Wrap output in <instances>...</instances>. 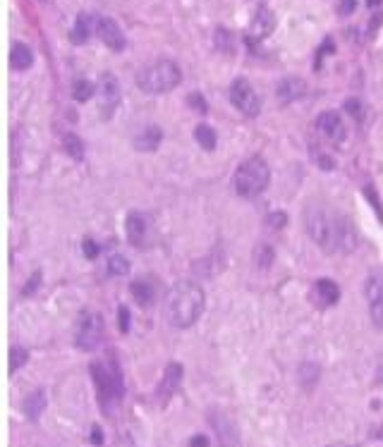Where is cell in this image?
Wrapping results in <instances>:
<instances>
[{
    "mask_svg": "<svg viewBox=\"0 0 383 447\" xmlns=\"http://www.w3.org/2000/svg\"><path fill=\"white\" fill-rule=\"evenodd\" d=\"M98 96H101V117L108 120L120 103V84L110 72H103L98 77Z\"/></svg>",
    "mask_w": 383,
    "mask_h": 447,
    "instance_id": "obj_11",
    "label": "cell"
},
{
    "mask_svg": "<svg viewBox=\"0 0 383 447\" xmlns=\"http://www.w3.org/2000/svg\"><path fill=\"white\" fill-rule=\"evenodd\" d=\"M91 37V17L86 15V13H82L79 17H77V22H74V27H72V32H70V41L72 44H86Z\"/></svg>",
    "mask_w": 383,
    "mask_h": 447,
    "instance_id": "obj_21",
    "label": "cell"
},
{
    "mask_svg": "<svg viewBox=\"0 0 383 447\" xmlns=\"http://www.w3.org/2000/svg\"><path fill=\"white\" fill-rule=\"evenodd\" d=\"M268 182H271V170L261 156H252L242 160L233 177L235 192L242 196V199H254V196L264 194Z\"/></svg>",
    "mask_w": 383,
    "mask_h": 447,
    "instance_id": "obj_5",
    "label": "cell"
},
{
    "mask_svg": "<svg viewBox=\"0 0 383 447\" xmlns=\"http://www.w3.org/2000/svg\"><path fill=\"white\" fill-rule=\"evenodd\" d=\"M22 411H25V416L29 421L41 419V414L46 411V392L44 390H34L32 395H27L25 402H22Z\"/></svg>",
    "mask_w": 383,
    "mask_h": 447,
    "instance_id": "obj_19",
    "label": "cell"
},
{
    "mask_svg": "<svg viewBox=\"0 0 383 447\" xmlns=\"http://www.w3.org/2000/svg\"><path fill=\"white\" fill-rule=\"evenodd\" d=\"M91 378L96 385V397L105 416H113L125 397V378H122L120 361L113 351H105L96 361H91Z\"/></svg>",
    "mask_w": 383,
    "mask_h": 447,
    "instance_id": "obj_3",
    "label": "cell"
},
{
    "mask_svg": "<svg viewBox=\"0 0 383 447\" xmlns=\"http://www.w3.org/2000/svg\"><path fill=\"white\" fill-rule=\"evenodd\" d=\"M39 285H41V271L32 273V278H29V283L25 285V287H22V294H25V297H32V294H34V290H37Z\"/></svg>",
    "mask_w": 383,
    "mask_h": 447,
    "instance_id": "obj_30",
    "label": "cell"
},
{
    "mask_svg": "<svg viewBox=\"0 0 383 447\" xmlns=\"http://www.w3.org/2000/svg\"><path fill=\"white\" fill-rule=\"evenodd\" d=\"M328 447H350V445H340V443H338V445H328Z\"/></svg>",
    "mask_w": 383,
    "mask_h": 447,
    "instance_id": "obj_40",
    "label": "cell"
},
{
    "mask_svg": "<svg viewBox=\"0 0 383 447\" xmlns=\"http://www.w3.org/2000/svg\"><path fill=\"white\" fill-rule=\"evenodd\" d=\"M103 335H105L103 316L98 311H93V309L79 311L77 323H74V347L82 351H93V349H98Z\"/></svg>",
    "mask_w": 383,
    "mask_h": 447,
    "instance_id": "obj_6",
    "label": "cell"
},
{
    "mask_svg": "<svg viewBox=\"0 0 383 447\" xmlns=\"http://www.w3.org/2000/svg\"><path fill=\"white\" fill-rule=\"evenodd\" d=\"M182 373L185 371H182V363H178V361H170L166 366V371H163V380H161V385H158V399H161L163 404H166L168 399L180 390Z\"/></svg>",
    "mask_w": 383,
    "mask_h": 447,
    "instance_id": "obj_14",
    "label": "cell"
},
{
    "mask_svg": "<svg viewBox=\"0 0 383 447\" xmlns=\"http://www.w3.org/2000/svg\"><path fill=\"white\" fill-rule=\"evenodd\" d=\"M206 306V294L192 280H180L166 292V302H163V311H166L168 323L173 328H192L202 318Z\"/></svg>",
    "mask_w": 383,
    "mask_h": 447,
    "instance_id": "obj_2",
    "label": "cell"
},
{
    "mask_svg": "<svg viewBox=\"0 0 383 447\" xmlns=\"http://www.w3.org/2000/svg\"><path fill=\"white\" fill-rule=\"evenodd\" d=\"M91 443L93 445H103V431L98 426H91Z\"/></svg>",
    "mask_w": 383,
    "mask_h": 447,
    "instance_id": "obj_37",
    "label": "cell"
},
{
    "mask_svg": "<svg viewBox=\"0 0 383 447\" xmlns=\"http://www.w3.org/2000/svg\"><path fill=\"white\" fill-rule=\"evenodd\" d=\"M96 89L98 86H93L89 79H77L72 84V96H74V101H79V103H86V101L96 93Z\"/></svg>",
    "mask_w": 383,
    "mask_h": 447,
    "instance_id": "obj_24",
    "label": "cell"
},
{
    "mask_svg": "<svg viewBox=\"0 0 383 447\" xmlns=\"http://www.w3.org/2000/svg\"><path fill=\"white\" fill-rule=\"evenodd\" d=\"M156 290H158V285L153 283V278H139V280H134L132 285H129V292H132V297L137 299L139 306H151L153 299H156Z\"/></svg>",
    "mask_w": 383,
    "mask_h": 447,
    "instance_id": "obj_17",
    "label": "cell"
},
{
    "mask_svg": "<svg viewBox=\"0 0 383 447\" xmlns=\"http://www.w3.org/2000/svg\"><path fill=\"white\" fill-rule=\"evenodd\" d=\"M357 10V0H340L338 3V13L347 17V15H352Z\"/></svg>",
    "mask_w": 383,
    "mask_h": 447,
    "instance_id": "obj_32",
    "label": "cell"
},
{
    "mask_svg": "<svg viewBox=\"0 0 383 447\" xmlns=\"http://www.w3.org/2000/svg\"><path fill=\"white\" fill-rule=\"evenodd\" d=\"M216 46L221 48L223 53H235V46H233V39H230V34L226 32V29H218L216 32Z\"/></svg>",
    "mask_w": 383,
    "mask_h": 447,
    "instance_id": "obj_28",
    "label": "cell"
},
{
    "mask_svg": "<svg viewBox=\"0 0 383 447\" xmlns=\"http://www.w3.org/2000/svg\"><path fill=\"white\" fill-rule=\"evenodd\" d=\"M381 3H383V0H367V5H369V8H379Z\"/></svg>",
    "mask_w": 383,
    "mask_h": 447,
    "instance_id": "obj_39",
    "label": "cell"
},
{
    "mask_svg": "<svg viewBox=\"0 0 383 447\" xmlns=\"http://www.w3.org/2000/svg\"><path fill=\"white\" fill-rule=\"evenodd\" d=\"M311 299H314L316 306H321V309L335 306L340 299V287L331 278H321V280H316L314 287H311Z\"/></svg>",
    "mask_w": 383,
    "mask_h": 447,
    "instance_id": "obj_13",
    "label": "cell"
},
{
    "mask_svg": "<svg viewBox=\"0 0 383 447\" xmlns=\"http://www.w3.org/2000/svg\"><path fill=\"white\" fill-rule=\"evenodd\" d=\"M230 101L242 115L254 117L261 110V96L257 93V89L245 79V77H238V79L230 84Z\"/></svg>",
    "mask_w": 383,
    "mask_h": 447,
    "instance_id": "obj_7",
    "label": "cell"
},
{
    "mask_svg": "<svg viewBox=\"0 0 383 447\" xmlns=\"http://www.w3.org/2000/svg\"><path fill=\"white\" fill-rule=\"evenodd\" d=\"M93 29H96L98 39H101L110 51H115V53L125 51L127 39H125V34H122V29L115 20H110V17H98L96 27Z\"/></svg>",
    "mask_w": 383,
    "mask_h": 447,
    "instance_id": "obj_12",
    "label": "cell"
},
{
    "mask_svg": "<svg viewBox=\"0 0 383 447\" xmlns=\"http://www.w3.org/2000/svg\"><path fill=\"white\" fill-rule=\"evenodd\" d=\"M29 361V349L25 347H10V375L20 371L22 366Z\"/></svg>",
    "mask_w": 383,
    "mask_h": 447,
    "instance_id": "obj_26",
    "label": "cell"
},
{
    "mask_svg": "<svg viewBox=\"0 0 383 447\" xmlns=\"http://www.w3.org/2000/svg\"><path fill=\"white\" fill-rule=\"evenodd\" d=\"M364 194H367L369 199L374 201V208H376V213H379V218L383 220V211H381V204H379V199H376V192H374V187H364Z\"/></svg>",
    "mask_w": 383,
    "mask_h": 447,
    "instance_id": "obj_35",
    "label": "cell"
},
{
    "mask_svg": "<svg viewBox=\"0 0 383 447\" xmlns=\"http://www.w3.org/2000/svg\"><path fill=\"white\" fill-rule=\"evenodd\" d=\"M316 132H319L326 141H331V144H343L347 127H345L343 117H340V112L326 110L316 117Z\"/></svg>",
    "mask_w": 383,
    "mask_h": 447,
    "instance_id": "obj_10",
    "label": "cell"
},
{
    "mask_svg": "<svg viewBox=\"0 0 383 447\" xmlns=\"http://www.w3.org/2000/svg\"><path fill=\"white\" fill-rule=\"evenodd\" d=\"M304 225L309 237L316 242V247L323 249L326 254L343 252L350 254L357 249L359 235L352 225L350 218L340 216V213L326 211L321 206H311L304 213Z\"/></svg>",
    "mask_w": 383,
    "mask_h": 447,
    "instance_id": "obj_1",
    "label": "cell"
},
{
    "mask_svg": "<svg viewBox=\"0 0 383 447\" xmlns=\"http://www.w3.org/2000/svg\"><path fill=\"white\" fill-rule=\"evenodd\" d=\"M63 146H65V151H67L70 158H74V160L84 158V144H82V139L77 134H65Z\"/></svg>",
    "mask_w": 383,
    "mask_h": 447,
    "instance_id": "obj_23",
    "label": "cell"
},
{
    "mask_svg": "<svg viewBox=\"0 0 383 447\" xmlns=\"http://www.w3.org/2000/svg\"><path fill=\"white\" fill-rule=\"evenodd\" d=\"M268 225L283 228V225H285V213H273V216H268Z\"/></svg>",
    "mask_w": 383,
    "mask_h": 447,
    "instance_id": "obj_36",
    "label": "cell"
},
{
    "mask_svg": "<svg viewBox=\"0 0 383 447\" xmlns=\"http://www.w3.org/2000/svg\"><path fill=\"white\" fill-rule=\"evenodd\" d=\"M187 101H190L192 105H197V110L202 112V115L209 110V108H206V103H204V98H202V93H190V98H187Z\"/></svg>",
    "mask_w": 383,
    "mask_h": 447,
    "instance_id": "obj_34",
    "label": "cell"
},
{
    "mask_svg": "<svg viewBox=\"0 0 383 447\" xmlns=\"http://www.w3.org/2000/svg\"><path fill=\"white\" fill-rule=\"evenodd\" d=\"M364 297H367L371 323L376 328H383V268H374L367 276Z\"/></svg>",
    "mask_w": 383,
    "mask_h": 447,
    "instance_id": "obj_8",
    "label": "cell"
},
{
    "mask_svg": "<svg viewBox=\"0 0 383 447\" xmlns=\"http://www.w3.org/2000/svg\"><path fill=\"white\" fill-rule=\"evenodd\" d=\"M117 316H120V318H117V320H120V330L129 332V309L120 306V309H117Z\"/></svg>",
    "mask_w": 383,
    "mask_h": 447,
    "instance_id": "obj_33",
    "label": "cell"
},
{
    "mask_svg": "<svg viewBox=\"0 0 383 447\" xmlns=\"http://www.w3.org/2000/svg\"><path fill=\"white\" fill-rule=\"evenodd\" d=\"M190 447H209V438L206 435H194L190 440Z\"/></svg>",
    "mask_w": 383,
    "mask_h": 447,
    "instance_id": "obj_38",
    "label": "cell"
},
{
    "mask_svg": "<svg viewBox=\"0 0 383 447\" xmlns=\"http://www.w3.org/2000/svg\"><path fill=\"white\" fill-rule=\"evenodd\" d=\"M306 84L299 77H283V79L275 84V96H278L280 103H292V101L304 98Z\"/></svg>",
    "mask_w": 383,
    "mask_h": 447,
    "instance_id": "obj_15",
    "label": "cell"
},
{
    "mask_svg": "<svg viewBox=\"0 0 383 447\" xmlns=\"http://www.w3.org/2000/svg\"><path fill=\"white\" fill-rule=\"evenodd\" d=\"M194 139L199 141V146H202L204 151H214L216 141H218L214 127H209V124H197V129H194Z\"/></svg>",
    "mask_w": 383,
    "mask_h": 447,
    "instance_id": "obj_22",
    "label": "cell"
},
{
    "mask_svg": "<svg viewBox=\"0 0 383 447\" xmlns=\"http://www.w3.org/2000/svg\"><path fill=\"white\" fill-rule=\"evenodd\" d=\"M125 230H127V240L132 247H149L151 242V220L146 213L141 211H132L125 220Z\"/></svg>",
    "mask_w": 383,
    "mask_h": 447,
    "instance_id": "obj_9",
    "label": "cell"
},
{
    "mask_svg": "<svg viewBox=\"0 0 383 447\" xmlns=\"http://www.w3.org/2000/svg\"><path fill=\"white\" fill-rule=\"evenodd\" d=\"M82 252H84L86 259H96L98 254H101V247H98V242H93L91 237H86L84 242H82Z\"/></svg>",
    "mask_w": 383,
    "mask_h": 447,
    "instance_id": "obj_29",
    "label": "cell"
},
{
    "mask_svg": "<svg viewBox=\"0 0 383 447\" xmlns=\"http://www.w3.org/2000/svg\"><path fill=\"white\" fill-rule=\"evenodd\" d=\"M273 27H275V17H273V13H271L266 5H259L257 15L252 17V27H249L252 37H254V39H266L268 34L273 32Z\"/></svg>",
    "mask_w": 383,
    "mask_h": 447,
    "instance_id": "obj_16",
    "label": "cell"
},
{
    "mask_svg": "<svg viewBox=\"0 0 383 447\" xmlns=\"http://www.w3.org/2000/svg\"><path fill=\"white\" fill-rule=\"evenodd\" d=\"M34 65V53L27 44H13V51H10V67L22 72V70H29Z\"/></svg>",
    "mask_w": 383,
    "mask_h": 447,
    "instance_id": "obj_20",
    "label": "cell"
},
{
    "mask_svg": "<svg viewBox=\"0 0 383 447\" xmlns=\"http://www.w3.org/2000/svg\"><path fill=\"white\" fill-rule=\"evenodd\" d=\"M273 256L275 254H273V249H271V244H259L254 252V261L261 271H266V268H271V264H273Z\"/></svg>",
    "mask_w": 383,
    "mask_h": 447,
    "instance_id": "obj_27",
    "label": "cell"
},
{
    "mask_svg": "<svg viewBox=\"0 0 383 447\" xmlns=\"http://www.w3.org/2000/svg\"><path fill=\"white\" fill-rule=\"evenodd\" d=\"M129 273V261L125 259L122 254H113L108 259V276H113V278H122V276H127Z\"/></svg>",
    "mask_w": 383,
    "mask_h": 447,
    "instance_id": "obj_25",
    "label": "cell"
},
{
    "mask_svg": "<svg viewBox=\"0 0 383 447\" xmlns=\"http://www.w3.org/2000/svg\"><path fill=\"white\" fill-rule=\"evenodd\" d=\"M182 82V70L173 60L149 63L137 72V86L144 93H168Z\"/></svg>",
    "mask_w": 383,
    "mask_h": 447,
    "instance_id": "obj_4",
    "label": "cell"
},
{
    "mask_svg": "<svg viewBox=\"0 0 383 447\" xmlns=\"http://www.w3.org/2000/svg\"><path fill=\"white\" fill-rule=\"evenodd\" d=\"M161 141H163V129L158 124H149V127H144L134 136V148H139V151H156L161 146Z\"/></svg>",
    "mask_w": 383,
    "mask_h": 447,
    "instance_id": "obj_18",
    "label": "cell"
},
{
    "mask_svg": "<svg viewBox=\"0 0 383 447\" xmlns=\"http://www.w3.org/2000/svg\"><path fill=\"white\" fill-rule=\"evenodd\" d=\"M345 110L350 112L352 117H357V120H362V103H359L357 98H347V101H345Z\"/></svg>",
    "mask_w": 383,
    "mask_h": 447,
    "instance_id": "obj_31",
    "label": "cell"
}]
</instances>
